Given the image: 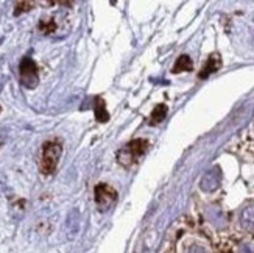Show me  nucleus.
Wrapping results in <instances>:
<instances>
[{
  "mask_svg": "<svg viewBox=\"0 0 254 253\" xmlns=\"http://www.w3.org/2000/svg\"><path fill=\"white\" fill-rule=\"evenodd\" d=\"M94 113L98 122H106L109 119V114L106 111V103L102 97H95V105H94Z\"/></svg>",
  "mask_w": 254,
  "mask_h": 253,
  "instance_id": "nucleus-5",
  "label": "nucleus"
},
{
  "mask_svg": "<svg viewBox=\"0 0 254 253\" xmlns=\"http://www.w3.org/2000/svg\"><path fill=\"white\" fill-rule=\"evenodd\" d=\"M19 79L20 83L24 84L28 89H33L36 87L38 82H39V77H38V68H36V63L33 61L31 58L25 57L24 60L20 61L19 66Z\"/></svg>",
  "mask_w": 254,
  "mask_h": 253,
  "instance_id": "nucleus-3",
  "label": "nucleus"
},
{
  "mask_svg": "<svg viewBox=\"0 0 254 253\" xmlns=\"http://www.w3.org/2000/svg\"><path fill=\"white\" fill-rule=\"evenodd\" d=\"M220 66H222V61H220V58L217 57V55H212V57L207 60V63L204 64L203 71L200 72V77H201V79H206L209 74L215 72L220 68Z\"/></svg>",
  "mask_w": 254,
  "mask_h": 253,
  "instance_id": "nucleus-7",
  "label": "nucleus"
},
{
  "mask_svg": "<svg viewBox=\"0 0 254 253\" xmlns=\"http://www.w3.org/2000/svg\"><path fill=\"white\" fill-rule=\"evenodd\" d=\"M61 146L60 142L49 141L44 144L42 153H41V161H39V168L44 175H52L58 166V161L61 157Z\"/></svg>",
  "mask_w": 254,
  "mask_h": 253,
  "instance_id": "nucleus-1",
  "label": "nucleus"
},
{
  "mask_svg": "<svg viewBox=\"0 0 254 253\" xmlns=\"http://www.w3.org/2000/svg\"><path fill=\"white\" fill-rule=\"evenodd\" d=\"M117 199V191L106 183H100L95 186V203L100 210H106Z\"/></svg>",
  "mask_w": 254,
  "mask_h": 253,
  "instance_id": "nucleus-4",
  "label": "nucleus"
},
{
  "mask_svg": "<svg viewBox=\"0 0 254 253\" xmlns=\"http://www.w3.org/2000/svg\"><path fill=\"white\" fill-rule=\"evenodd\" d=\"M165 116H167V106H165V105H158L156 108L153 109V113L150 116V124L156 125V124L162 122Z\"/></svg>",
  "mask_w": 254,
  "mask_h": 253,
  "instance_id": "nucleus-8",
  "label": "nucleus"
},
{
  "mask_svg": "<svg viewBox=\"0 0 254 253\" xmlns=\"http://www.w3.org/2000/svg\"><path fill=\"white\" fill-rule=\"evenodd\" d=\"M39 28L44 31V33H52L57 30V24L52 20V19H42L39 22Z\"/></svg>",
  "mask_w": 254,
  "mask_h": 253,
  "instance_id": "nucleus-9",
  "label": "nucleus"
},
{
  "mask_svg": "<svg viewBox=\"0 0 254 253\" xmlns=\"http://www.w3.org/2000/svg\"><path fill=\"white\" fill-rule=\"evenodd\" d=\"M33 6H35V3H31V2H19V3L16 5L14 14L19 16L20 13H25V11H30Z\"/></svg>",
  "mask_w": 254,
  "mask_h": 253,
  "instance_id": "nucleus-10",
  "label": "nucleus"
},
{
  "mask_svg": "<svg viewBox=\"0 0 254 253\" xmlns=\"http://www.w3.org/2000/svg\"><path fill=\"white\" fill-rule=\"evenodd\" d=\"M193 64H192V60L187 57V55H181V57L176 60L175 66H173V72L175 74H180V72H189L192 71Z\"/></svg>",
  "mask_w": 254,
  "mask_h": 253,
  "instance_id": "nucleus-6",
  "label": "nucleus"
},
{
  "mask_svg": "<svg viewBox=\"0 0 254 253\" xmlns=\"http://www.w3.org/2000/svg\"><path fill=\"white\" fill-rule=\"evenodd\" d=\"M148 142L145 139H134L128 142L122 152H119V163H122L124 166H131L132 163H136L147 150Z\"/></svg>",
  "mask_w": 254,
  "mask_h": 253,
  "instance_id": "nucleus-2",
  "label": "nucleus"
}]
</instances>
